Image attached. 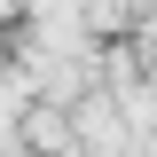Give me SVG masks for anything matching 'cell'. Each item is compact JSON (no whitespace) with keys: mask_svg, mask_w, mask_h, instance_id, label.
<instances>
[{"mask_svg":"<svg viewBox=\"0 0 157 157\" xmlns=\"http://www.w3.org/2000/svg\"><path fill=\"white\" fill-rule=\"evenodd\" d=\"M0 157H16V149H0Z\"/></svg>","mask_w":157,"mask_h":157,"instance_id":"1","label":"cell"}]
</instances>
